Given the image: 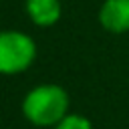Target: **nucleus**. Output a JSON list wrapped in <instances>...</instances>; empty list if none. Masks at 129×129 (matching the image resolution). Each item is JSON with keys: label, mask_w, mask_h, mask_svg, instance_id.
Wrapping results in <instances>:
<instances>
[{"label": "nucleus", "mask_w": 129, "mask_h": 129, "mask_svg": "<svg viewBox=\"0 0 129 129\" xmlns=\"http://www.w3.org/2000/svg\"><path fill=\"white\" fill-rule=\"evenodd\" d=\"M69 109V95L58 85H38L34 87L22 103L24 117L38 127L56 125Z\"/></svg>", "instance_id": "nucleus-1"}, {"label": "nucleus", "mask_w": 129, "mask_h": 129, "mask_svg": "<svg viewBox=\"0 0 129 129\" xmlns=\"http://www.w3.org/2000/svg\"><path fill=\"white\" fill-rule=\"evenodd\" d=\"M26 12L38 26H52L60 18V0H26Z\"/></svg>", "instance_id": "nucleus-4"}, {"label": "nucleus", "mask_w": 129, "mask_h": 129, "mask_svg": "<svg viewBox=\"0 0 129 129\" xmlns=\"http://www.w3.org/2000/svg\"><path fill=\"white\" fill-rule=\"evenodd\" d=\"M54 129H93L91 121L87 117H81V115H64Z\"/></svg>", "instance_id": "nucleus-5"}, {"label": "nucleus", "mask_w": 129, "mask_h": 129, "mask_svg": "<svg viewBox=\"0 0 129 129\" xmlns=\"http://www.w3.org/2000/svg\"><path fill=\"white\" fill-rule=\"evenodd\" d=\"M99 20L109 32L129 30V0H105L99 10Z\"/></svg>", "instance_id": "nucleus-3"}, {"label": "nucleus", "mask_w": 129, "mask_h": 129, "mask_svg": "<svg viewBox=\"0 0 129 129\" xmlns=\"http://www.w3.org/2000/svg\"><path fill=\"white\" fill-rule=\"evenodd\" d=\"M36 56V46L32 38L18 30L0 32V73L16 75L26 71Z\"/></svg>", "instance_id": "nucleus-2"}]
</instances>
